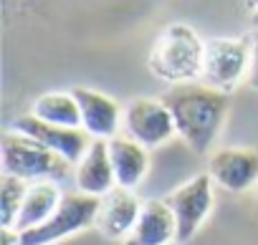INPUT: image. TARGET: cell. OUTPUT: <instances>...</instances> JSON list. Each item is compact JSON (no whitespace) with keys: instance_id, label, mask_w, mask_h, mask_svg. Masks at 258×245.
<instances>
[{"instance_id":"1","label":"cell","mask_w":258,"mask_h":245,"mask_svg":"<svg viewBox=\"0 0 258 245\" xmlns=\"http://www.w3.org/2000/svg\"><path fill=\"white\" fill-rule=\"evenodd\" d=\"M162 101L175 116L177 137L195 152L208 154L223 132L228 116V94L205 86L203 81L172 86Z\"/></svg>"},{"instance_id":"2","label":"cell","mask_w":258,"mask_h":245,"mask_svg":"<svg viewBox=\"0 0 258 245\" xmlns=\"http://www.w3.org/2000/svg\"><path fill=\"white\" fill-rule=\"evenodd\" d=\"M203 58H205V41L190 23H170L160 31L147 66L152 76L170 86L195 84L203 78Z\"/></svg>"},{"instance_id":"3","label":"cell","mask_w":258,"mask_h":245,"mask_svg":"<svg viewBox=\"0 0 258 245\" xmlns=\"http://www.w3.org/2000/svg\"><path fill=\"white\" fill-rule=\"evenodd\" d=\"M0 162H3V175L21 177L26 182H41V180H63L69 177L71 167L63 157L43 147L41 142L8 129L0 139Z\"/></svg>"},{"instance_id":"4","label":"cell","mask_w":258,"mask_h":245,"mask_svg":"<svg viewBox=\"0 0 258 245\" xmlns=\"http://www.w3.org/2000/svg\"><path fill=\"white\" fill-rule=\"evenodd\" d=\"M253 36H215L205 41L203 84L223 94L235 91L250 78Z\"/></svg>"},{"instance_id":"5","label":"cell","mask_w":258,"mask_h":245,"mask_svg":"<svg viewBox=\"0 0 258 245\" xmlns=\"http://www.w3.org/2000/svg\"><path fill=\"white\" fill-rule=\"evenodd\" d=\"M101 197H91L86 192H66L58 210L41 222L38 227L18 232V245H53L79 230L94 227L96 212H99Z\"/></svg>"},{"instance_id":"6","label":"cell","mask_w":258,"mask_h":245,"mask_svg":"<svg viewBox=\"0 0 258 245\" xmlns=\"http://www.w3.org/2000/svg\"><path fill=\"white\" fill-rule=\"evenodd\" d=\"M121 132L147 149H157L167 144L172 137H177L175 116L170 106L162 99L152 96H137L124 106Z\"/></svg>"},{"instance_id":"7","label":"cell","mask_w":258,"mask_h":245,"mask_svg":"<svg viewBox=\"0 0 258 245\" xmlns=\"http://www.w3.org/2000/svg\"><path fill=\"white\" fill-rule=\"evenodd\" d=\"M215 182L208 172L192 175L187 182L175 187L167 197V205L175 212L177 220V242H187L195 237V232L203 227V222L210 217L215 205Z\"/></svg>"},{"instance_id":"8","label":"cell","mask_w":258,"mask_h":245,"mask_svg":"<svg viewBox=\"0 0 258 245\" xmlns=\"http://www.w3.org/2000/svg\"><path fill=\"white\" fill-rule=\"evenodd\" d=\"M16 132L41 142L43 147H48L51 152H56L58 157H63L69 165H79L84 159V154L89 152L91 147V137L81 129V127H58V124H48V121L33 116V114H26V116H18L13 121Z\"/></svg>"},{"instance_id":"9","label":"cell","mask_w":258,"mask_h":245,"mask_svg":"<svg viewBox=\"0 0 258 245\" xmlns=\"http://www.w3.org/2000/svg\"><path fill=\"white\" fill-rule=\"evenodd\" d=\"M208 175L225 192L240 195L258 185V149L250 147H223L210 152Z\"/></svg>"},{"instance_id":"10","label":"cell","mask_w":258,"mask_h":245,"mask_svg":"<svg viewBox=\"0 0 258 245\" xmlns=\"http://www.w3.org/2000/svg\"><path fill=\"white\" fill-rule=\"evenodd\" d=\"M79 109H81V129L91 137V139H114L119 137L121 129V116L124 109L106 94L89 89V86H76L71 89Z\"/></svg>"},{"instance_id":"11","label":"cell","mask_w":258,"mask_h":245,"mask_svg":"<svg viewBox=\"0 0 258 245\" xmlns=\"http://www.w3.org/2000/svg\"><path fill=\"white\" fill-rule=\"evenodd\" d=\"M140 212H142V200L137 197L135 190L114 187L101 197L94 227L111 240H126L140 220Z\"/></svg>"},{"instance_id":"12","label":"cell","mask_w":258,"mask_h":245,"mask_svg":"<svg viewBox=\"0 0 258 245\" xmlns=\"http://www.w3.org/2000/svg\"><path fill=\"white\" fill-rule=\"evenodd\" d=\"M177 242V220L167 200H145L140 220L124 245H172Z\"/></svg>"},{"instance_id":"13","label":"cell","mask_w":258,"mask_h":245,"mask_svg":"<svg viewBox=\"0 0 258 245\" xmlns=\"http://www.w3.org/2000/svg\"><path fill=\"white\" fill-rule=\"evenodd\" d=\"M74 180L76 190L86 192L91 197H104L116 187V175L109 154V142L106 139H94L84 159L74 167Z\"/></svg>"},{"instance_id":"14","label":"cell","mask_w":258,"mask_h":245,"mask_svg":"<svg viewBox=\"0 0 258 245\" xmlns=\"http://www.w3.org/2000/svg\"><path fill=\"white\" fill-rule=\"evenodd\" d=\"M109 154L116 175V187L124 190H137L147 172H150V149L142 147L140 142L129 139L126 134H119L109 139Z\"/></svg>"},{"instance_id":"15","label":"cell","mask_w":258,"mask_h":245,"mask_svg":"<svg viewBox=\"0 0 258 245\" xmlns=\"http://www.w3.org/2000/svg\"><path fill=\"white\" fill-rule=\"evenodd\" d=\"M66 192H61V185L56 180H41V182H31L26 200L21 205V212L16 217L13 230L23 232L31 227H38L41 222H46L61 205Z\"/></svg>"},{"instance_id":"16","label":"cell","mask_w":258,"mask_h":245,"mask_svg":"<svg viewBox=\"0 0 258 245\" xmlns=\"http://www.w3.org/2000/svg\"><path fill=\"white\" fill-rule=\"evenodd\" d=\"M31 114L48 121V124L81 127V109H79L74 91H46V94H41L33 101Z\"/></svg>"},{"instance_id":"17","label":"cell","mask_w":258,"mask_h":245,"mask_svg":"<svg viewBox=\"0 0 258 245\" xmlns=\"http://www.w3.org/2000/svg\"><path fill=\"white\" fill-rule=\"evenodd\" d=\"M28 185L31 182L13 177V175H3V180H0V225L3 227L16 225V217L21 212L23 200H26Z\"/></svg>"},{"instance_id":"18","label":"cell","mask_w":258,"mask_h":245,"mask_svg":"<svg viewBox=\"0 0 258 245\" xmlns=\"http://www.w3.org/2000/svg\"><path fill=\"white\" fill-rule=\"evenodd\" d=\"M248 84L253 89H258V31L253 33V66H250V78Z\"/></svg>"},{"instance_id":"19","label":"cell","mask_w":258,"mask_h":245,"mask_svg":"<svg viewBox=\"0 0 258 245\" xmlns=\"http://www.w3.org/2000/svg\"><path fill=\"white\" fill-rule=\"evenodd\" d=\"M250 6H253V13L258 16V0H253V3H250Z\"/></svg>"},{"instance_id":"20","label":"cell","mask_w":258,"mask_h":245,"mask_svg":"<svg viewBox=\"0 0 258 245\" xmlns=\"http://www.w3.org/2000/svg\"><path fill=\"white\" fill-rule=\"evenodd\" d=\"M172 245H177V242H172Z\"/></svg>"},{"instance_id":"21","label":"cell","mask_w":258,"mask_h":245,"mask_svg":"<svg viewBox=\"0 0 258 245\" xmlns=\"http://www.w3.org/2000/svg\"><path fill=\"white\" fill-rule=\"evenodd\" d=\"M255 210H258V205H255Z\"/></svg>"}]
</instances>
